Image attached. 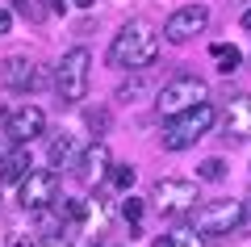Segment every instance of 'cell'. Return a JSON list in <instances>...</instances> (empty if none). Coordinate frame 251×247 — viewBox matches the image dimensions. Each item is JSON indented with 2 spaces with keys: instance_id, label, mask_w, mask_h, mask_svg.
I'll return each mask as SVG.
<instances>
[{
  "instance_id": "1",
  "label": "cell",
  "mask_w": 251,
  "mask_h": 247,
  "mask_svg": "<svg viewBox=\"0 0 251 247\" xmlns=\"http://www.w3.org/2000/svg\"><path fill=\"white\" fill-rule=\"evenodd\" d=\"M155 55H159V34H155V26L143 21V17H134V21H126L113 34V42H109V67L147 71L155 63Z\"/></svg>"
},
{
  "instance_id": "2",
  "label": "cell",
  "mask_w": 251,
  "mask_h": 247,
  "mask_svg": "<svg viewBox=\"0 0 251 247\" xmlns=\"http://www.w3.org/2000/svg\"><path fill=\"white\" fill-rule=\"evenodd\" d=\"M88 67H92L88 46H75V51H67L59 59V67H54V92H59L63 105H80L88 97Z\"/></svg>"
},
{
  "instance_id": "3",
  "label": "cell",
  "mask_w": 251,
  "mask_h": 247,
  "mask_svg": "<svg viewBox=\"0 0 251 247\" xmlns=\"http://www.w3.org/2000/svg\"><path fill=\"white\" fill-rule=\"evenodd\" d=\"M205 101H209V84L201 76H176V80H168L159 88L155 109H159L163 117H180V113H188V109L205 105Z\"/></svg>"
},
{
  "instance_id": "4",
  "label": "cell",
  "mask_w": 251,
  "mask_h": 247,
  "mask_svg": "<svg viewBox=\"0 0 251 247\" xmlns=\"http://www.w3.org/2000/svg\"><path fill=\"white\" fill-rule=\"evenodd\" d=\"M214 122H218V113H214V105H197V109H188V113H180V117H172V126L163 130V151H184V147H193L197 138H205L209 130H214Z\"/></svg>"
},
{
  "instance_id": "5",
  "label": "cell",
  "mask_w": 251,
  "mask_h": 247,
  "mask_svg": "<svg viewBox=\"0 0 251 247\" xmlns=\"http://www.w3.org/2000/svg\"><path fill=\"white\" fill-rule=\"evenodd\" d=\"M201 201L197 193V180H180V176H168V180H155L151 189V205L163 214V218H180V214H193Z\"/></svg>"
},
{
  "instance_id": "6",
  "label": "cell",
  "mask_w": 251,
  "mask_h": 247,
  "mask_svg": "<svg viewBox=\"0 0 251 247\" xmlns=\"http://www.w3.org/2000/svg\"><path fill=\"white\" fill-rule=\"evenodd\" d=\"M243 226V201H205L193 210V230L197 235H234Z\"/></svg>"
},
{
  "instance_id": "7",
  "label": "cell",
  "mask_w": 251,
  "mask_h": 247,
  "mask_svg": "<svg viewBox=\"0 0 251 247\" xmlns=\"http://www.w3.org/2000/svg\"><path fill=\"white\" fill-rule=\"evenodd\" d=\"M54 201H59V172H29L21 180V210L25 214H38Z\"/></svg>"
},
{
  "instance_id": "8",
  "label": "cell",
  "mask_w": 251,
  "mask_h": 247,
  "mask_svg": "<svg viewBox=\"0 0 251 247\" xmlns=\"http://www.w3.org/2000/svg\"><path fill=\"white\" fill-rule=\"evenodd\" d=\"M205 26H209V9L205 4H184V9H176L168 21H163V38L180 46V42H188V38H197Z\"/></svg>"
},
{
  "instance_id": "9",
  "label": "cell",
  "mask_w": 251,
  "mask_h": 247,
  "mask_svg": "<svg viewBox=\"0 0 251 247\" xmlns=\"http://www.w3.org/2000/svg\"><path fill=\"white\" fill-rule=\"evenodd\" d=\"M0 84L9 92H34V88L46 84V76L25 59V55H9V59L0 63Z\"/></svg>"
},
{
  "instance_id": "10",
  "label": "cell",
  "mask_w": 251,
  "mask_h": 247,
  "mask_svg": "<svg viewBox=\"0 0 251 247\" xmlns=\"http://www.w3.org/2000/svg\"><path fill=\"white\" fill-rule=\"evenodd\" d=\"M109 172H113V155H109L105 142H92V147L75 159V180H80L84 189H92V185H100V180H109Z\"/></svg>"
},
{
  "instance_id": "11",
  "label": "cell",
  "mask_w": 251,
  "mask_h": 247,
  "mask_svg": "<svg viewBox=\"0 0 251 247\" xmlns=\"http://www.w3.org/2000/svg\"><path fill=\"white\" fill-rule=\"evenodd\" d=\"M42 130H46V113L38 105H21V109H13V113L4 117V134H9L13 142H34Z\"/></svg>"
},
{
  "instance_id": "12",
  "label": "cell",
  "mask_w": 251,
  "mask_h": 247,
  "mask_svg": "<svg viewBox=\"0 0 251 247\" xmlns=\"http://www.w3.org/2000/svg\"><path fill=\"white\" fill-rule=\"evenodd\" d=\"M222 130H226V138H234V142L251 138V92L230 97V105H226V113H222Z\"/></svg>"
},
{
  "instance_id": "13",
  "label": "cell",
  "mask_w": 251,
  "mask_h": 247,
  "mask_svg": "<svg viewBox=\"0 0 251 247\" xmlns=\"http://www.w3.org/2000/svg\"><path fill=\"white\" fill-rule=\"evenodd\" d=\"M0 176H4V180H17V185L29 176V142H17V151H13V155L4 159Z\"/></svg>"
},
{
  "instance_id": "14",
  "label": "cell",
  "mask_w": 251,
  "mask_h": 247,
  "mask_svg": "<svg viewBox=\"0 0 251 247\" xmlns=\"http://www.w3.org/2000/svg\"><path fill=\"white\" fill-rule=\"evenodd\" d=\"M72 155H75V138H72V134H54V138H50V168L54 172L67 168Z\"/></svg>"
},
{
  "instance_id": "15",
  "label": "cell",
  "mask_w": 251,
  "mask_h": 247,
  "mask_svg": "<svg viewBox=\"0 0 251 247\" xmlns=\"http://www.w3.org/2000/svg\"><path fill=\"white\" fill-rule=\"evenodd\" d=\"M218 59V71H222V76H234V71H239V63H243V51L239 46H226V42H214V51H209Z\"/></svg>"
},
{
  "instance_id": "16",
  "label": "cell",
  "mask_w": 251,
  "mask_h": 247,
  "mask_svg": "<svg viewBox=\"0 0 251 247\" xmlns=\"http://www.w3.org/2000/svg\"><path fill=\"white\" fill-rule=\"evenodd\" d=\"M13 13H21V17L34 21V26L46 21V4H42V0H13Z\"/></svg>"
},
{
  "instance_id": "17",
  "label": "cell",
  "mask_w": 251,
  "mask_h": 247,
  "mask_svg": "<svg viewBox=\"0 0 251 247\" xmlns=\"http://www.w3.org/2000/svg\"><path fill=\"white\" fill-rule=\"evenodd\" d=\"M109 185L122 189V193H130V189H134V168H130V164H117V168L109 172Z\"/></svg>"
},
{
  "instance_id": "18",
  "label": "cell",
  "mask_w": 251,
  "mask_h": 247,
  "mask_svg": "<svg viewBox=\"0 0 251 247\" xmlns=\"http://www.w3.org/2000/svg\"><path fill=\"white\" fill-rule=\"evenodd\" d=\"M172 243L176 247H205V235H197L193 226H184V230H172Z\"/></svg>"
},
{
  "instance_id": "19",
  "label": "cell",
  "mask_w": 251,
  "mask_h": 247,
  "mask_svg": "<svg viewBox=\"0 0 251 247\" xmlns=\"http://www.w3.org/2000/svg\"><path fill=\"white\" fill-rule=\"evenodd\" d=\"M122 214H126V218H130V226L138 230V222H143V201H138V197L130 193V197H126V201H122Z\"/></svg>"
},
{
  "instance_id": "20",
  "label": "cell",
  "mask_w": 251,
  "mask_h": 247,
  "mask_svg": "<svg viewBox=\"0 0 251 247\" xmlns=\"http://www.w3.org/2000/svg\"><path fill=\"white\" fill-rule=\"evenodd\" d=\"M197 176L201 180H222L226 176V164H222V159H205V164L197 168Z\"/></svg>"
},
{
  "instance_id": "21",
  "label": "cell",
  "mask_w": 251,
  "mask_h": 247,
  "mask_svg": "<svg viewBox=\"0 0 251 247\" xmlns=\"http://www.w3.org/2000/svg\"><path fill=\"white\" fill-rule=\"evenodd\" d=\"M147 92V80H130V84H122V92H117V101H130V97H143Z\"/></svg>"
},
{
  "instance_id": "22",
  "label": "cell",
  "mask_w": 251,
  "mask_h": 247,
  "mask_svg": "<svg viewBox=\"0 0 251 247\" xmlns=\"http://www.w3.org/2000/svg\"><path fill=\"white\" fill-rule=\"evenodd\" d=\"M88 126H92V130H105V126H109V113H100V109H92V113H88Z\"/></svg>"
},
{
  "instance_id": "23",
  "label": "cell",
  "mask_w": 251,
  "mask_h": 247,
  "mask_svg": "<svg viewBox=\"0 0 251 247\" xmlns=\"http://www.w3.org/2000/svg\"><path fill=\"white\" fill-rule=\"evenodd\" d=\"M38 247H72V243H67V235H46Z\"/></svg>"
},
{
  "instance_id": "24",
  "label": "cell",
  "mask_w": 251,
  "mask_h": 247,
  "mask_svg": "<svg viewBox=\"0 0 251 247\" xmlns=\"http://www.w3.org/2000/svg\"><path fill=\"white\" fill-rule=\"evenodd\" d=\"M9 29H13V13H9V9H0V38L9 34Z\"/></svg>"
},
{
  "instance_id": "25",
  "label": "cell",
  "mask_w": 251,
  "mask_h": 247,
  "mask_svg": "<svg viewBox=\"0 0 251 247\" xmlns=\"http://www.w3.org/2000/svg\"><path fill=\"white\" fill-rule=\"evenodd\" d=\"M155 247H176V243H172V235H159V239H155Z\"/></svg>"
},
{
  "instance_id": "26",
  "label": "cell",
  "mask_w": 251,
  "mask_h": 247,
  "mask_svg": "<svg viewBox=\"0 0 251 247\" xmlns=\"http://www.w3.org/2000/svg\"><path fill=\"white\" fill-rule=\"evenodd\" d=\"M243 29H251V9H247V13H243Z\"/></svg>"
},
{
  "instance_id": "27",
  "label": "cell",
  "mask_w": 251,
  "mask_h": 247,
  "mask_svg": "<svg viewBox=\"0 0 251 247\" xmlns=\"http://www.w3.org/2000/svg\"><path fill=\"white\" fill-rule=\"evenodd\" d=\"M50 9H67V0H50Z\"/></svg>"
},
{
  "instance_id": "28",
  "label": "cell",
  "mask_w": 251,
  "mask_h": 247,
  "mask_svg": "<svg viewBox=\"0 0 251 247\" xmlns=\"http://www.w3.org/2000/svg\"><path fill=\"white\" fill-rule=\"evenodd\" d=\"M92 247H97V243H92Z\"/></svg>"
}]
</instances>
